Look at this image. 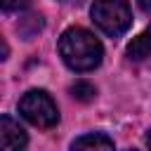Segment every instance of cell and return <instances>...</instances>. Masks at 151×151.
<instances>
[{
  "instance_id": "11",
  "label": "cell",
  "mask_w": 151,
  "mask_h": 151,
  "mask_svg": "<svg viewBox=\"0 0 151 151\" xmlns=\"http://www.w3.org/2000/svg\"><path fill=\"white\" fill-rule=\"evenodd\" d=\"M61 2H80V0H61Z\"/></svg>"
},
{
  "instance_id": "9",
  "label": "cell",
  "mask_w": 151,
  "mask_h": 151,
  "mask_svg": "<svg viewBox=\"0 0 151 151\" xmlns=\"http://www.w3.org/2000/svg\"><path fill=\"white\" fill-rule=\"evenodd\" d=\"M137 2H139V7H142L144 12H149V14H151V0H137Z\"/></svg>"
},
{
  "instance_id": "8",
  "label": "cell",
  "mask_w": 151,
  "mask_h": 151,
  "mask_svg": "<svg viewBox=\"0 0 151 151\" xmlns=\"http://www.w3.org/2000/svg\"><path fill=\"white\" fill-rule=\"evenodd\" d=\"M31 5V0H2V9L7 12H19V9H26Z\"/></svg>"
},
{
  "instance_id": "5",
  "label": "cell",
  "mask_w": 151,
  "mask_h": 151,
  "mask_svg": "<svg viewBox=\"0 0 151 151\" xmlns=\"http://www.w3.org/2000/svg\"><path fill=\"white\" fill-rule=\"evenodd\" d=\"M149 57H151V26L144 28L137 38H132L127 45V59L130 61H144Z\"/></svg>"
},
{
  "instance_id": "4",
  "label": "cell",
  "mask_w": 151,
  "mask_h": 151,
  "mask_svg": "<svg viewBox=\"0 0 151 151\" xmlns=\"http://www.w3.org/2000/svg\"><path fill=\"white\" fill-rule=\"evenodd\" d=\"M26 142L28 139H26L24 127L12 116H2L0 118V146L2 149H24Z\"/></svg>"
},
{
  "instance_id": "10",
  "label": "cell",
  "mask_w": 151,
  "mask_h": 151,
  "mask_svg": "<svg viewBox=\"0 0 151 151\" xmlns=\"http://www.w3.org/2000/svg\"><path fill=\"white\" fill-rule=\"evenodd\" d=\"M146 144H149V146H151V130H149V132H146Z\"/></svg>"
},
{
  "instance_id": "6",
  "label": "cell",
  "mask_w": 151,
  "mask_h": 151,
  "mask_svg": "<svg viewBox=\"0 0 151 151\" xmlns=\"http://www.w3.org/2000/svg\"><path fill=\"white\" fill-rule=\"evenodd\" d=\"M71 146L73 149H113V139H109L101 132H90V134L78 137Z\"/></svg>"
},
{
  "instance_id": "3",
  "label": "cell",
  "mask_w": 151,
  "mask_h": 151,
  "mask_svg": "<svg viewBox=\"0 0 151 151\" xmlns=\"http://www.w3.org/2000/svg\"><path fill=\"white\" fill-rule=\"evenodd\" d=\"M19 113L35 127H54L59 123V111L57 104L52 101V97L45 90H28L21 99H19Z\"/></svg>"
},
{
  "instance_id": "7",
  "label": "cell",
  "mask_w": 151,
  "mask_h": 151,
  "mask_svg": "<svg viewBox=\"0 0 151 151\" xmlns=\"http://www.w3.org/2000/svg\"><path fill=\"white\" fill-rule=\"evenodd\" d=\"M71 94H73V99H78V101H90V99H94L97 90H94V85H90L87 80H76V83L71 85Z\"/></svg>"
},
{
  "instance_id": "2",
  "label": "cell",
  "mask_w": 151,
  "mask_h": 151,
  "mask_svg": "<svg viewBox=\"0 0 151 151\" xmlns=\"http://www.w3.org/2000/svg\"><path fill=\"white\" fill-rule=\"evenodd\" d=\"M92 21L111 38L123 35L132 24V12L125 0H94L92 2Z\"/></svg>"
},
{
  "instance_id": "1",
  "label": "cell",
  "mask_w": 151,
  "mask_h": 151,
  "mask_svg": "<svg viewBox=\"0 0 151 151\" xmlns=\"http://www.w3.org/2000/svg\"><path fill=\"white\" fill-rule=\"evenodd\" d=\"M59 54L68 68L85 73L101 64L104 47L90 31H85L80 26H71L59 38Z\"/></svg>"
}]
</instances>
